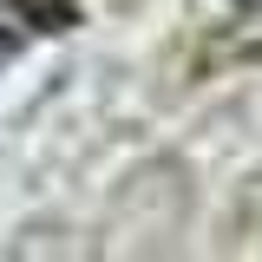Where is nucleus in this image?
Returning a JSON list of instances; mask_svg holds the SVG:
<instances>
[{
  "label": "nucleus",
  "instance_id": "obj_1",
  "mask_svg": "<svg viewBox=\"0 0 262 262\" xmlns=\"http://www.w3.org/2000/svg\"><path fill=\"white\" fill-rule=\"evenodd\" d=\"M66 27H72L66 0H0V66L20 46H33L39 33H66Z\"/></svg>",
  "mask_w": 262,
  "mask_h": 262
},
{
  "label": "nucleus",
  "instance_id": "obj_2",
  "mask_svg": "<svg viewBox=\"0 0 262 262\" xmlns=\"http://www.w3.org/2000/svg\"><path fill=\"white\" fill-rule=\"evenodd\" d=\"M236 7H262V0H236Z\"/></svg>",
  "mask_w": 262,
  "mask_h": 262
}]
</instances>
